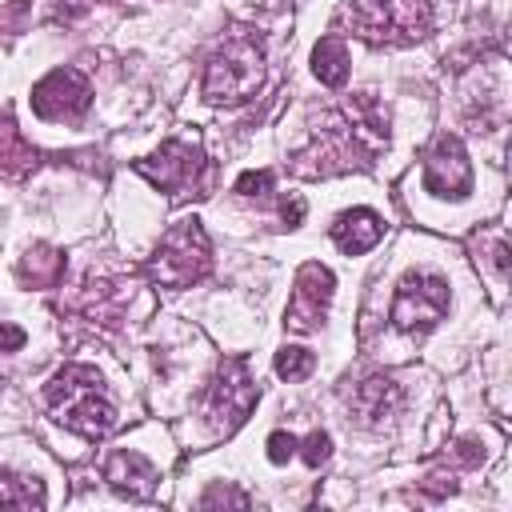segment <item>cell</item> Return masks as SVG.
<instances>
[{
	"label": "cell",
	"mask_w": 512,
	"mask_h": 512,
	"mask_svg": "<svg viewBox=\"0 0 512 512\" xmlns=\"http://www.w3.org/2000/svg\"><path fill=\"white\" fill-rule=\"evenodd\" d=\"M44 396H48L52 416L64 428H72V432H80L88 440L108 436L116 428V408H112V400H108L96 368H88V364H64L48 380Z\"/></svg>",
	"instance_id": "cell-3"
},
{
	"label": "cell",
	"mask_w": 512,
	"mask_h": 512,
	"mask_svg": "<svg viewBox=\"0 0 512 512\" xmlns=\"http://www.w3.org/2000/svg\"><path fill=\"white\" fill-rule=\"evenodd\" d=\"M20 272H24L32 284H56L60 272H64V256L52 252V248H32V252L24 256V264H20Z\"/></svg>",
	"instance_id": "cell-17"
},
{
	"label": "cell",
	"mask_w": 512,
	"mask_h": 512,
	"mask_svg": "<svg viewBox=\"0 0 512 512\" xmlns=\"http://www.w3.org/2000/svg\"><path fill=\"white\" fill-rule=\"evenodd\" d=\"M424 188L432 196H444V200H460L472 192V164H468V152L456 136L444 132L424 152Z\"/></svg>",
	"instance_id": "cell-9"
},
{
	"label": "cell",
	"mask_w": 512,
	"mask_h": 512,
	"mask_svg": "<svg viewBox=\"0 0 512 512\" xmlns=\"http://www.w3.org/2000/svg\"><path fill=\"white\" fill-rule=\"evenodd\" d=\"M264 80V40L248 24H232L204 64V96L212 104H240Z\"/></svg>",
	"instance_id": "cell-2"
},
{
	"label": "cell",
	"mask_w": 512,
	"mask_h": 512,
	"mask_svg": "<svg viewBox=\"0 0 512 512\" xmlns=\"http://www.w3.org/2000/svg\"><path fill=\"white\" fill-rule=\"evenodd\" d=\"M0 504H20V508H32V504H44V492L36 480H20V476H0Z\"/></svg>",
	"instance_id": "cell-18"
},
{
	"label": "cell",
	"mask_w": 512,
	"mask_h": 512,
	"mask_svg": "<svg viewBox=\"0 0 512 512\" xmlns=\"http://www.w3.org/2000/svg\"><path fill=\"white\" fill-rule=\"evenodd\" d=\"M92 104V88L76 68H56L32 88V112L44 120H76Z\"/></svg>",
	"instance_id": "cell-10"
},
{
	"label": "cell",
	"mask_w": 512,
	"mask_h": 512,
	"mask_svg": "<svg viewBox=\"0 0 512 512\" xmlns=\"http://www.w3.org/2000/svg\"><path fill=\"white\" fill-rule=\"evenodd\" d=\"M252 404H256V380H252L248 360L244 356L224 360L220 372H216V380L204 392V416H208V424L228 436L232 428L244 424V416L252 412Z\"/></svg>",
	"instance_id": "cell-6"
},
{
	"label": "cell",
	"mask_w": 512,
	"mask_h": 512,
	"mask_svg": "<svg viewBox=\"0 0 512 512\" xmlns=\"http://www.w3.org/2000/svg\"><path fill=\"white\" fill-rule=\"evenodd\" d=\"M448 312V284L432 272H412L400 280L392 300V324L400 332H424Z\"/></svg>",
	"instance_id": "cell-8"
},
{
	"label": "cell",
	"mask_w": 512,
	"mask_h": 512,
	"mask_svg": "<svg viewBox=\"0 0 512 512\" xmlns=\"http://www.w3.org/2000/svg\"><path fill=\"white\" fill-rule=\"evenodd\" d=\"M40 164V152L20 136L16 120L8 112H0V172L4 176H24Z\"/></svg>",
	"instance_id": "cell-15"
},
{
	"label": "cell",
	"mask_w": 512,
	"mask_h": 512,
	"mask_svg": "<svg viewBox=\"0 0 512 512\" xmlns=\"http://www.w3.org/2000/svg\"><path fill=\"white\" fill-rule=\"evenodd\" d=\"M208 268H212V244H208V232L200 228V220H176L160 236L156 252L144 264L148 280L160 288H188V284L204 280Z\"/></svg>",
	"instance_id": "cell-5"
},
{
	"label": "cell",
	"mask_w": 512,
	"mask_h": 512,
	"mask_svg": "<svg viewBox=\"0 0 512 512\" xmlns=\"http://www.w3.org/2000/svg\"><path fill=\"white\" fill-rule=\"evenodd\" d=\"M396 408H400V384L388 380V376H368V380H360V388L352 392V412H356L364 424L388 420Z\"/></svg>",
	"instance_id": "cell-14"
},
{
	"label": "cell",
	"mask_w": 512,
	"mask_h": 512,
	"mask_svg": "<svg viewBox=\"0 0 512 512\" xmlns=\"http://www.w3.org/2000/svg\"><path fill=\"white\" fill-rule=\"evenodd\" d=\"M316 368V356L308 348H280L276 352V376L280 380H304Z\"/></svg>",
	"instance_id": "cell-19"
},
{
	"label": "cell",
	"mask_w": 512,
	"mask_h": 512,
	"mask_svg": "<svg viewBox=\"0 0 512 512\" xmlns=\"http://www.w3.org/2000/svg\"><path fill=\"white\" fill-rule=\"evenodd\" d=\"M104 480L116 488V492H128V496H148L152 484H156V468L132 452V448H120L104 460Z\"/></svg>",
	"instance_id": "cell-13"
},
{
	"label": "cell",
	"mask_w": 512,
	"mask_h": 512,
	"mask_svg": "<svg viewBox=\"0 0 512 512\" xmlns=\"http://www.w3.org/2000/svg\"><path fill=\"white\" fill-rule=\"evenodd\" d=\"M328 452H332L328 432H308L304 444H300V456H304V464H312V468H320V464L328 460Z\"/></svg>",
	"instance_id": "cell-20"
},
{
	"label": "cell",
	"mask_w": 512,
	"mask_h": 512,
	"mask_svg": "<svg viewBox=\"0 0 512 512\" xmlns=\"http://www.w3.org/2000/svg\"><path fill=\"white\" fill-rule=\"evenodd\" d=\"M200 504H204V508H208V504H240V508H244V504H248V496H244V492H228V488H212Z\"/></svg>",
	"instance_id": "cell-24"
},
{
	"label": "cell",
	"mask_w": 512,
	"mask_h": 512,
	"mask_svg": "<svg viewBox=\"0 0 512 512\" xmlns=\"http://www.w3.org/2000/svg\"><path fill=\"white\" fill-rule=\"evenodd\" d=\"M236 192L240 196H268L272 192V172H244L236 180Z\"/></svg>",
	"instance_id": "cell-21"
},
{
	"label": "cell",
	"mask_w": 512,
	"mask_h": 512,
	"mask_svg": "<svg viewBox=\"0 0 512 512\" xmlns=\"http://www.w3.org/2000/svg\"><path fill=\"white\" fill-rule=\"evenodd\" d=\"M348 48H344V40L340 36H324L320 44H316V52H312V72H316V80L320 84H328V88H340L344 80H348Z\"/></svg>",
	"instance_id": "cell-16"
},
{
	"label": "cell",
	"mask_w": 512,
	"mask_h": 512,
	"mask_svg": "<svg viewBox=\"0 0 512 512\" xmlns=\"http://www.w3.org/2000/svg\"><path fill=\"white\" fill-rule=\"evenodd\" d=\"M340 24L364 44H412L432 28L428 0H348L340 8Z\"/></svg>",
	"instance_id": "cell-4"
},
{
	"label": "cell",
	"mask_w": 512,
	"mask_h": 512,
	"mask_svg": "<svg viewBox=\"0 0 512 512\" xmlns=\"http://www.w3.org/2000/svg\"><path fill=\"white\" fill-rule=\"evenodd\" d=\"M332 292H336L332 272L320 268V264H304L296 272V288H292V300H288V312H284V328L288 332H312V328H320Z\"/></svg>",
	"instance_id": "cell-11"
},
{
	"label": "cell",
	"mask_w": 512,
	"mask_h": 512,
	"mask_svg": "<svg viewBox=\"0 0 512 512\" xmlns=\"http://www.w3.org/2000/svg\"><path fill=\"white\" fill-rule=\"evenodd\" d=\"M24 328H16V324H0V352H16V348H24Z\"/></svg>",
	"instance_id": "cell-23"
},
{
	"label": "cell",
	"mask_w": 512,
	"mask_h": 512,
	"mask_svg": "<svg viewBox=\"0 0 512 512\" xmlns=\"http://www.w3.org/2000/svg\"><path fill=\"white\" fill-rule=\"evenodd\" d=\"M136 172L148 176L160 192L184 200V196H196L204 188V176H208V160L200 148L184 144V140H168L160 144L152 156L136 160Z\"/></svg>",
	"instance_id": "cell-7"
},
{
	"label": "cell",
	"mask_w": 512,
	"mask_h": 512,
	"mask_svg": "<svg viewBox=\"0 0 512 512\" xmlns=\"http://www.w3.org/2000/svg\"><path fill=\"white\" fill-rule=\"evenodd\" d=\"M292 452H296V436H288V432H272L268 436V460L272 464H284Z\"/></svg>",
	"instance_id": "cell-22"
},
{
	"label": "cell",
	"mask_w": 512,
	"mask_h": 512,
	"mask_svg": "<svg viewBox=\"0 0 512 512\" xmlns=\"http://www.w3.org/2000/svg\"><path fill=\"white\" fill-rule=\"evenodd\" d=\"M328 232H332V240H336L340 252L360 256V252H368V248L380 244V236H384V220H380L372 208H352V212L336 216V224H332Z\"/></svg>",
	"instance_id": "cell-12"
},
{
	"label": "cell",
	"mask_w": 512,
	"mask_h": 512,
	"mask_svg": "<svg viewBox=\"0 0 512 512\" xmlns=\"http://www.w3.org/2000/svg\"><path fill=\"white\" fill-rule=\"evenodd\" d=\"M384 144H388V112L372 92H360L316 120L312 144L292 156V172L332 176L348 168H368Z\"/></svg>",
	"instance_id": "cell-1"
}]
</instances>
